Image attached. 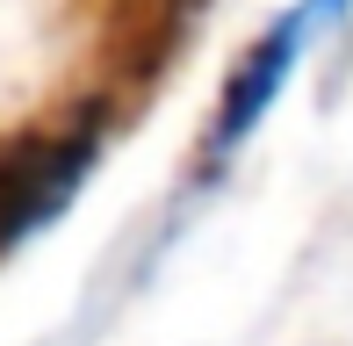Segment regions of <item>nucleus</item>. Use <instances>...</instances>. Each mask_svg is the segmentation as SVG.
<instances>
[{"label": "nucleus", "instance_id": "nucleus-1", "mask_svg": "<svg viewBox=\"0 0 353 346\" xmlns=\"http://www.w3.org/2000/svg\"><path fill=\"white\" fill-rule=\"evenodd\" d=\"M346 8H353V0H296L288 14H274V22L260 29V43H252V51L231 65V80H223L216 123H210V137H202V166H195V187H216L223 173H231V159L252 145V130L267 123V108L281 101V87L296 80L303 51H310V43L325 37V29L339 22Z\"/></svg>", "mask_w": 353, "mask_h": 346}, {"label": "nucleus", "instance_id": "nucleus-2", "mask_svg": "<svg viewBox=\"0 0 353 346\" xmlns=\"http://www.w3.org/2000/svg\"><path fill=\"white\" fill-rule=\"evenodd\" d=\"M94 152L101 145H94V130H87V137H51V145H37V152L0 159V253L29 245L51 216L72 210V195L94 173Z\"/></svg>", "mask_w": 353, "mask_h": 346}]
</instances>
